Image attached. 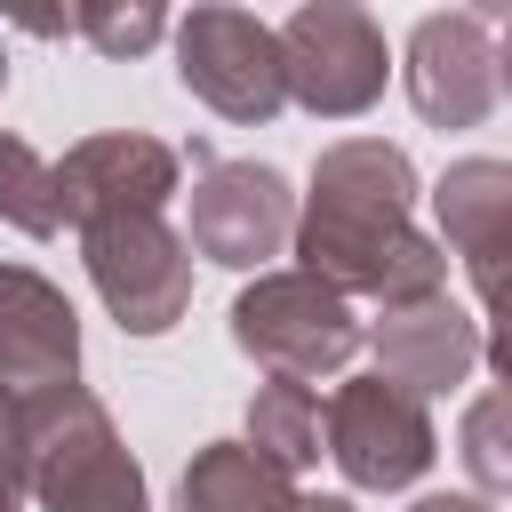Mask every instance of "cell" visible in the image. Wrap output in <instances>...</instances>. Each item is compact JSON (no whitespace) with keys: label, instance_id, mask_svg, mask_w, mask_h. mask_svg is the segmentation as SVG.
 <instances>
[{"label":"cell","instance_id":"6da1fadb","mask_svg":"<svg viewBox=\"0 0 512 512\" xmlns=\"http://www.w3.org/2000/svg\"><path fill=\"white\" fill-rule=\"evenodd\" d=\"M296 272L328 280L344 304H424L448 296V248L416 232V160L384 136H344L312 160V192L296 208Z\"/></svg>","mask_w":512,"mask_h":512},{"label":"cell","instance_id":"7a4b0ae2","mask_svg":"<svg viewBox=\"0 0 512 512\" xmlns=\"http://www.w3.org/2000/svg\"><path fill=\"white\" fill-rule=\"evenodd\" d=\"M16 408H24V472L40 512H152L144 472L88 384H56Z\"/></svg>","mask_w":512,"mask_h":512},{"label":"cell","instance_id":"3957f363","mask_svg":"<svg viewBox=\"0 0 512 512\" xmlns=\"http://www.w3.org/2000/svg\"><path fill=\"white\" fill-rule=\"evenodd\" d=\"M232 344L264 376L320 384V376L352 368V352L368 344V328H360V312L328 280H312V272H256L232 296Z\"/></svg>","mask_w":512,"mask_h":512},{"label":"cell","instance_id":"277c9868","mask_svg":"<svg viewBox=\"0 0 512 512\" xmlns=\"http://www.w3.org/2000/svg\"><path fill=\"white\" fill-rule=\"evenodd\" d=\"M80 264L104 312L128 336H168L192 312V248L168 216H96L80 224Z\"/></svg>","mask_w":512,"mask_h":512},{"label":"cell","instance_id":"5b68a950","mask_svg":"<svg viewBox=\"0 0 512 512\" xmlns=\"http://www.w3.org/2000/svg\"><path fill=\"white\" fill-rule=\"evenodd\" d=\"M176 80H184L208 112H224L232 128H264V120L288 104L280 32L256 24L248 8H224V0L176 16Z\"/></svg>","mask_w":512,"mask_h":512},{"label":"cell","instance_id":"8992f818","mask_svg":"<svg viewBox=\"0 0 512 512\" xmlns=\"http://www.w3.org/2000/svg\"><path fill=\"white\" fill-rule=\"evenodd\" d=\"M280 72H288V104L320 112V120H352L384 96V32L368 8L352 0H304L280 24Z\"/></svg>","mask_w":512,"mask_h":512},{"label":"cell","instance_id":"52a82bcc","mask_svg":"<svg viewBox=\"0 0 512 512\" xmlns=\"http://www.w3.org/2000/svg\"><path fill=\"white\" fill-rule=\"evenodd\" d=\"M296 240V192L272 160H216L208 144H192V232L184 248H200L224 272H256Z\"/></svg>","mask_w":512,"mask_h":512},{"label":"cell","instance_id":"ba28073f","mask_svg":"<svg viewBox=\"0 0 512 512\" xmlns=\"http://www.w3.org/2000/svg\"><path fill=\"white\" fill-rule=\"evenodd\" d=\"M320 440H328L320 456H336V472L352 488H376V496L416 488L440 456V432H432L424 400H408L384 376H344L320 408Z\"/></svg>","mask_w":512,"mask_h":512},{"label":"cell","instance_id":"9c48e42d","mask_svg":"<svg viewBox=\"0 0 512 512\" xmlns=\"http://www.w3.org/2000/svg\"><path fill=\"white\" fill-rule=\"evenodd\" d=\"M400 80H408V104L432 120V128H480L496 112V40H488V16L480 8H440L408 32V56H400Z\"/></svg>","mask_w":512,"mask_h":512},{"label":"cell","instance_id":"30bf717a","mask_svg":"<svg viewBox=\"0 0 512 512\" xmlns=\"http://www.w3.org/2000/svg\"><path fill=\"white\" fill-rule=\"evenodd\" d=\"M176 176H184V160H176L160 136H136V128L80 136V144L56 160L64 224L80 232V224H96V216H168Z\"/></svg>","mask_w":512,"mask_h":512},{"label":"cell","instance_id":"8fae6325","mask_svg":"<svg viewBox=\"0 0 512 512\" xmlns=\"http://www.w3.org/2000/svg\"><path fill=\"white\" fill-rule=\"evenodd\" d=\"M56 384H80V312L32 264H0V392L40 400Z\"/></svg>","mask_w":512,"mask_h":512},{"label":"cell","instance_id":"7c38bea8","mask_svg":"<svg viewBox=\"0 0 512 512\" xmlns=\"http://www.w3.org/2000/svg\"><path fill=\"white\" fill-rule=\"evenodd\" d=\"M368 352H376L384 384H400L408 400H432V392H448V384H464L480 368V320L456 296L392 304V312L368 320Z\"/></svg>","mask_w":512,"mask_h":512},{"label":"cell","instance_id":"4fadbf2b","mask_svg":"<svg viewBox=\"0 0 512 512\" xmlns=\"http://www.w3.org/2000/svg\"><path fill=\"white\" fill-rule=\"evenodd\" d=\"M432 216H440V248L456 264H488V256H512V160H456L440 184H432Z\"/></svg>","mask_w":512,"mask_h":512},{"label":"cell","instance_id":"5bb4252c","mask_svg":"<svg viewBox=\"0 0 512 512\" xmlns=\"http://www.w3.org/2000/svg\"><path fill=\"white\" fill-rule=\"evenodd\" d=\"M296 480L272 472L248 440H208L192 448L184 480H176V512H288Z\"/></svg>","mask_w":512,"mask_h":512},{"label":"cell","instance_id":"9a60e30c","mask_svg":"<svg viewBox=\"0 0 512 512\" xmlns=\"http://www.w3.org/2000/svg\"><path fill=\"white\" fill-rule=\"evenodd\" d=\"M248 448L272 464V472H312L320 464V392L312 384H288V376H272V384H256V400H248Z\"/></svg>","mask_w":512,"mask_h":512},{"label":"cell","instance_id":"2e32d148","mask_svg":"<svg viewBox=\"0 0 512 512\" xmlns=\"http://www.w3.org/2000/svg\"><path fill=\"white\" fill-rule=\"evenodd\" d=\"M0 224H16V232H32V240H56V232H64L56 160H40L24 136H0Z\"/></svg>","mask_w":512,"mask_h":512},{"label":"cell","instance_id":"e0dca14e","mask_svg":"<svg viewBox=\"0 0 512 512\" xmlns=\"http://www.w3.org/2000/svg\"><path fill=\"white\" fill-rule=\"evenodd\" d=\"M456 456H464V472H472L480 496H512V392H504V384L480 392V400L464 408Z\"/></svg>","mask_w":512,"mask_h":512},{"label":"cell","instance_id":"ac0fdd59","mask_svg":"<svg viewBox=\"0 0 512 512\" xmlns=\"http://www.w3.org/2000/svg\"><path fill=\"white\" fill-rule=\"evenodd\" d=\"M72 32H80L96 56H144V48L168 32V16H160L152 0H80V8H72Z\"/></svg>","mask_w":512,"mask_h":512},{"label":"cell","instance_id":"d6986e66","mask_svg":"<svg viewBox=\"0 0 512 512\" xmlns=\"http://www.w3.org/2000/svg\"><path fill=\"white\" fill-rule=\"evenodd\" d=\"M32 472H24V408L0 392V512H24Z\"/></svg>","mask_w":512,"mask_h":512},{"label":"cell","instance_id":"ffe728a7","mask_svg":"<svg viewBox=\"0 0 512 512\" xmlns=\"http://www.w3.org/2000/svg\"><path fill=\"white\" fill-rule=\"evenodd\" d=\"M408 512H488V496H448V488H440V496H416Z\"/></svg>","mask_w":512,"mask_h":512},{"label":"cell","instance_id":"44dd1931","mask_svg":"<svg viewBox=\"0 0 512 512\" xmlns=\"http://www.w3.org/2000/svg\"><path fill=\"white\" fill-rule=\"evenodd\" d=\"M504 16V40H496V96H512V8H496Z\"/></svg>","mask_w":512,"mask_h":512},{"label":"cell","instance_id":"7402d4cb","mask_svg":"<svg viewBox=\"0 0 512 512\" xmlns=\"http://www.w3.org/2000/svg\"><path fill=\"white\" fill-rule=\"evenodd\" d=\"M288 512H352V504H344V496H296Z\"/></svg>","mask_w":512,"mask_h":512},{"label":"cell","instance_id":"603a6c76","mask_svg":"<svg viewBox=\"0 0 512 512\" xmlns=\"http://www.w3.org/2000/svg\"><path fill=\"white\" fill-rule=\"evenodd\" d=\"M0 88H8V48H0Z\"/></svg>","mask_w":512,"mask_h":512}]
</instances>
